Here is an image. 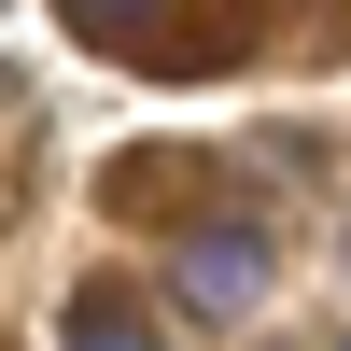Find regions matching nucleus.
<instances>
[{
    "label": "nucleus",
    "instance_id": "1",
    "mask_svg": "<svg viewBox=\"0 0 351 351\" xmlns=\"http://www.w3.org/2000/svg\"><path fill=\"white\" fill-rule=\"evenodd\" d=\"M169 295H183L197 324H239V309H267V225H197V239L169 253Z\"/></svg>",
    "mask_w": 351,
    "mask_h": 351
},
{
    "label": "nucleus",
    "instance_id": "2",
    "mask_svg": "<svg viewBox=\"0 0 351 351\" xmlns=\"http://www.w3.org/2000/svg\"><path fill=\"white\" fill-rule=\"evenodd\" d=\"M56 351H169V324L127 295V281H84V295H71V324H56Z\"/></svg>",
    "mask_w": 351,
    "mask_h": 351
},
{
    "label": "nucleus",
    "instance_id": "3",
    "mask_svg": "<svg viewBox=\"0 0 351 351\" xmlns=\"http://www.w3.org/2000/svg\"><path fill=\"white\" fill-rule=\"evenodd\" d=\"M56 14H71L84 43H155V14H169V0H56Z\"/></svg>",
    "mask_w": 351,
    "mask_h": 351
},
{
    "label": "nucleus",
    "instance_id": "4",
    "mask_svg": "<svg viewBox=\"0 0 351 351\" xmlns=\"http://www.w3.org/2000/svg\"><path fill=\"white\" fill-rule=\"evenodd\" d=\"M337 351H351V337H337Z\"/></svg>",
    "mask_w": 351,
    "mask_h": 351
}]
</instances>
